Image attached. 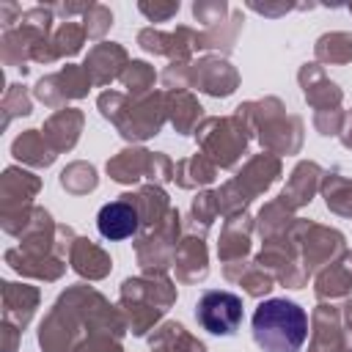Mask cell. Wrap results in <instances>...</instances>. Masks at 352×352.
<instances>
[{
	"label": "cell",
	"mask_w": 352,
	"mask_h": 352,
	"mask_svg": "<svg viewBox=\"0 0 352 352\" xmlns=\"http://www.w3.org/2000/svg\"><path fill=\"white\" fill-rule=\"evenodd\" d=\"M253 338L264 352H300L308 338V316L292 300H264L253 314Z\"/></svg>",
	"instance_id": "6da1fadb"
},
{
	"label": "cell",
	"mask_w": 352,
	"mask_h": 352,
	"mask_svg": "<svg viewBox=\"0 0 352 352\" xmlns=\"http://www.w3.org/2000/svg\"><path fill=\"white\" fill-rule=\"evenodd\" d=\"M236 116L242 121H253L258 124V140L261 146H267L270 151L278 154H292L300 148V118L294 116H283L280 113V102L278 99H264V102H248L236 107Z\"/></svg>",
	"instance_id": "7a4b0ae2"
},
{
	"label": "cell",
	"mask_w": 352,
	"mask_h": 352,
	"mask_svg": "<svg viewBox=\"0 0 352 352\" xmlns=\"http://www.w3.org/2000/svg\"><path fill=\"white\" fill-rule=\"evenodd\" d=\"M195 138L204 146V157H209L220 168H228L245 154L248 126L239 116H234V118H206L195 129Z\"/></svg>",
	"instance_id": "3957f363"
},
{
	"label": "cell",
	"mask_w": 352,
	"mask_h": 352,
	"mask_svg": "<svg viewBox=\"0 0 352 352\" xmlns=\"http://www.w3.org/2000/svg\"><path fill=\"white\" fill-rule=\"evenodd\" d=\"M107 173L121 184L138 182L143 176L168 182V179H173V165L165 154H157V151L151 154V151H143V148H124L121 154H116L107 162Z\"/></svg>",
	"instance_id": "277c9868"
},
{
	"label": "cell",
	"mask_w": 352,
	"mask_h": 352,
	"mask_svg": "<svg viewBox=\"0 0 352 352\" xmlns=\"http://www.w3.org/2000/svg\"><path fill=\"white\" fill-rule=\"evenodd\" d=\"M195 319L212 336H234L242 322V300L231 292H206L195 305Z\"/></svg>",
	"instance_id": "5b68a950"
},
{
	"label": "cell",
	"mask_w": 352,
	"mask_h": 352,
	"mask_svg": "<svg viewBox=\"0 0 352 352\" xmlns=\"http://www.w3.org/2000/svg\"><path fill=\"white\" fill-rule=\"evenodd\" d=\"M294 239H297L300 248H302V267H305L308 272L316 270L322 261L333 258V256L344 248V236H341L338 231L322 228V226L308 223V220L294 223Z\"/></svg>",
	"instance_id": "8992f818"
},
{
	"label": "cell",
	"mask_w": 352,
	"mask_h": 352,
	"mask_svg": "<svg viewBox=\"0 0 352 352\" xmlns=\"http://www.w3.org/2000/svg\"><path fill=\"white\" fill-rule=\"evenodd\" d=\"M138 44L146 52L168 55L173 60H187L195 50H201V33H195L187 25H182V28H176L170 33H162V30H154V28H143L138 33Z\"/></svg>",
	"instance_id": "52a82bcc"
},
{
	"label": "cell",
	"mask_w": 352,
	"mask_h": 352,
	"mask_svg": "<svg viewBox=\"0 0 352 352\" xmlns=\"http://www.w3.org/2000/svg\"><path fill=\"white\" fill-rule=\"evenodd\" d=\"M88 85H94L91 82V77L85 74V69L82 66H63L58 74H50V77H41L38 82H36V96L44 102V104H60V102H66V99H80V96H85L88 94Z\"/></svg>",
	"instance_id": "ba28073f"
},
{
	"label": "cell",
	"mask_w": 352,
	"mask_h": 352,
	"mask_svg": "<svg viewBox=\"0 0 352 352\" xmlns=\"http://www.w3.org/2000/svg\"><path fill=\"white\" fill-rule=\"evenodd\" d=\"M190 82L195 88L212 94V96H228V94H234V88L239 82V74L226 58L206 55V58H201L198 63L190 66Z\"/></svg>",
	"instance_id": "9c48e42d"
},
{
	"label": "cell",
	"mask_w": 352,
	"mask_h": 352,
	"mask_svg": "<svg viewBox=\"0 0 352 352\" xmlns=\"http://www.w3.org/2000/svg\"><path fill=\"white\" fill-rule=\"evenodd\" d=\"M126 66H129L126 50L121 44H116V41L94 44L88 50V55H85V63H82V69H85V74L91 77L94 85H107L110 80L121 77Z\"/></svg>",
	"instance_id": "30bf717a"
},
{
	"label": "cell",
	"mask_w": 352,
	"mask_h": 352,
	"mask_svg": "<svg viewBox=\"0 0 352 352\" xmlns=\"http://www.w3.org/2000/svg\"><path fill=\"white\" fill-rule=\"evenodd\" d=\"M99 234L104 239H126L140 228V212L132 195H121L113 204H104L96 214Z\"/></svg>",
	"instance_id": "8fae6325"
},
{
	"label": "cell",
	"mask_w": 352,
	"mask_h": 352,
	"mask_svg": "<svg viewBox=\"0 0 352 352\" xmlns=\"http://www.w3.org/2000/svg\"><path fill=\"white\" fill-rule=\"evenodd\" d=\"M297 77H300V85H302L305 99H308L319 113L338 107V102H341V88H338L333 80H327V74H324V69H322L319 63H305Z\"/></svg>",
	"instance_id": "7c38bea8"
},
{
	"label": "cell",
	"mask_w": 352,
	"mask_h": 352,
	"mask_svg": "<svg viewBox=\"0 0 352 352\" xmlns=\"http://www.w3.org/2000/svg\"><path fill=\"white\" fill-rule=\"evenodd\" d=\"M341 316L333 305H319L314 311V341L308 352H344Z\"/></svg>",
	"instance_id": "4fadbf2b"
},
{
	"label": "cell",
	"mask_w": 352,
	"mask_h": 352,
	"mask_svg": "<svg viewBox=\"0 0 352 352\" xmlns=\"http://www.w3.org/2000/svg\"><path fill=\"white\" fill-rule=\"evenodd\" d=\"M319 176H322V168H319L316 162H300V165L292 170V179H289V184L283 187V192H280L278 201L286 204L289 209H297V206L308 204L311 195H314L316 187H319Z\"/></svg>",
	"instance_id": "5bb4252c"
},
{
	"label": "cell",
	"mask_w": 352,
	"mask_h": 352,
	"mask_svg": "<svg viewBox=\"0 0 352 352\" xmlns=\"http://www.w3.org/2000/svg\"><path fill=\"white\" fill-rule=\"evenodd\" d=\"M80 129H82V113L66 107V110H58L44 124V138L52 146V151H63V148H72L77 143Z\"/></svg>",
	"instance_id": "9a60e30c"
},
{
	"label": "cell",
	"mask_w": 352,
	"mask_h": 352,
	"mask_svg": "<svg viewBox=\"0 0 352 352\" xmlns=\"http://www.w3.org/2000/svg\"><path fill=\"white\" fill-rule=\"evenodd\" d=\"M69 258H72V267L82 278L99 280V278H104L110 272V256L102 248H96L94 242H88V239H74L72 250H69Z\"/></svg>",
	"instance_id": "2e32d148"
},
{
	"label": "cell",
	"mask_w": 352,
	"mask_h": 352,
	"mask_svg": "<svg viewBox=\"0 0 352 352\" xmlns=\"http://www.w3.org/2000/svg\"><path fill=\"white\" fill-rule=\"evenodd\" d=\"M173 264H176L179 280H184V283L206 278V248H204V242L198 236L184 239L173 253Z\"/></svg>",
	"instance_id": "e0dca14e"
},
{
	"label": "cell",
	"mask_w": 352,
	"mask_h": 352,
	"mask_svg": "<svg viewBox=\"0 0 352 352\" xmlns=\"http://www.w3.org/2000/svg\"><path fill=\"white\" fill-rule=\"evenodd\" d=\"M250 248V223L245 214H234L228 217L226 228H223V236H220V258L228 264V261H239Z\"/></svg>",
	"instance_id": "ac0fdd59"
},
{
	"label": "cell",
	"mask_w": 352,
	"mask_h": 352,
	"mask_svg": "<svg viewBox=\"0 0 352 352\" xmlns=\"http://www.w3.org/2000/svg\"><path fill=\"white\" fill-rule=\"evenodd\" d=\"M352 286V253H344L336 264H330L327 270L319 272L316 278V294L322 300H333L346 294Z\"/></svg>",
	"instance_id": "d6986e66"
},
{
	"label": "cell",
	"mask_w": 352,
	"mask_h": 352,
	"mask_svg": "<svg viewBox=\"0 0 352 352\" xmlns=\"http://www.w3.org/2000/svg\"><path fill=\"white\" fill-rule=\"evenodd\" d=\"M165 110H168V116H170V121L179 132H190L195 126V121L201 118L204 107L187 91H168L165 94Z\"/></svg>",
	"instance_id": "ffe728a7"
},
{
	"label": "cell",
	"mask_w": 352,
	"mask_h": 352,
	"mask_svg": "<svg viewBox=\"0 0 352 352\" xmlns=\"http://www.w3.org/2000/svg\"><path fill=\"white\" fill-rule=\"evenodd\" d=\"M6 294V316L14 319L19 327H25L33 316V308L38 302V292L33 286H16V283H3Z\"/></svg>",
	"instance_id": "44dd1931"
},
{
	"label": "cell",
	"mask_w": 352,
	"mask_h": 352,
	"mask_svg": "<svg viewBox=\"0 0 352 352\" xmlns=\"http://www.w3.org/2000/svg\"><path fill=\"white\" fill-rule=\"evenodd\" d=\"M14 157H19L22 162H30V165H50L55 160V151L52 146L47 143V138L38 132V129H28L22 132L16 140H14Z\"/></svg>",
	"instance_id": "7402d4cb"
},
{
	"label": "cell",
	"mask_w": 352,
	"mask_h": 352,
	"mask_svg": "<svg viewBox=\"0 0 352 352\" xmlns=\"http://www.w3.org/2000/svg\"><path fill=\"white\" fill-rule=\"evenodd\" d=\"M36 190H38V179L33 173L8 168L3 176V206L11 209L14 201H19V206H28L30 198L36 195Z\"/></svg>",
	"instance_id": "603a6c76"
},
{
	"label": "cell",
	"mask_w": 352,
	"mask_h": 352,
	"mask_svg": "<svg viewBox=\"0 0 352 352\" xmlns=\"http://www.w3.org/2000/svg\"><path fill=\"white\" fill-rule=\"evenodd\" d=\"M314 52H316V60H322V63H349L352 60V33H346V30L324 33V36H319Z\"/></svg>",
	"instance_id": "cb8c5ba5"
},
{
	"label": "cell",
	"mask_w": 352,
	"mask_h": 352,
	"mask_svg": "<svg viewBox=\"0 0 352 352\" xmlns=\"http://www.w3.org/2000/svg\"><path fill=\"white\" fill-rule=\"evenodd\" d=\"M154 352H204V344L192 338L182 324H165L154 338H151Z\"/></svg>",
	"instance_id": "d4e9b609"
},
{
	"label": "cell",
	"mask_w": 352,
	"mask_h": 352,
	"mask_svg": "<svg viewBox=\"0 0 352 352\" xmlns=\"http://www.w3.org/2000/svg\"><path fill=\"white\" fill-rule=\"evenodd\" d=\"M173 179L182 184V187H198V184H209L214 179V162L204 154H195V157H187L176 165L173 170Z\"/></svg>",
	"instance_id": "484cf974"
},
{
	"label": "cell",
	"mask_w": 352,
	"mask_h": 352,
	"mask_svg": "<svg viewBox=\"0 0 352 352\" xmlns=\"http://www.w3.org/2000/svg\"><path fill=\"white\" fill-rule=\"evenodd\" d=\"M239 28H242V11H231V16L223 25L201 33V50H231Z\"/></svg>",
	"instance_id": "4316f807"
},
{
	"label": "cell",
	"mask_w": 352,
	"mask_h": 352,
	"mask_svg": "<svg viewBox=\"0 0 352 352\" xmlns=\"http://www.w3.org/2000/svg\"><path fill=\"white\" fill-rule=\"evenodd\" d=\"M292 220H294L292 217V209L286 204H280V201H272V204H267L258 212V231H261L264 239H272V236L283 234L292 226Z\"/></svg>",
	"instance_id": "83f0119b"
},
{
	"label": "cell",
	"mask_w": 352,
	"mask_h": 352,
	"mask_svg": "<svg viewBox=\"0 0 352 352\" xmlns=\"http://www.w3.org/2000/svg\"><path fill=\"white\" fill-rule=\"evenodd\" d=\"M324 201L338 214H352V179H341L338 173H330L324 179Z\"/></svg>",
	"instance_id": "f1b7e54d"
},
{
	"label": "cell",
	"mask_w": 352,
	"mask_h": 352,
	"mask_svg": "<svg viewBox=\"0 0 352 352\" xmlns=\"http://www.w3.org/2000/svg\"><path fill=\"white\" fill-rule=\"evenodd\" d=\"M85 28L82 25H77V22H63L55 33H52V50H55V55L58 58H63V55H77L80 50H82V44H85Z\"/></svg>",
	"instance_id": "f546056e"
},
{
	"label": "cell",
	"mask_w": 352,
	"mask_h": 352,
	"mask_svg": "<svg viewBox=\"0 0 352 352\" xmlns=\"http://www.w3.org/2000/svg\"><path fill=\"white\" fill-rule=\"evenodd\" d=\"M60 184H63V190H69V192H74V195L91 192V190L96 187V170H94V165H88V162H72L69 168H63Z\"/></svg>",
	"instance_id": "4dcf8cb0"
},
{
	"label": "cell",
	"mask_w": 352,
	"mask_h": 352,
	"mask_svg": "<svg viewBox=\"0 0 352 352\" xmlns=\"http://www.w3.org/2000/svg\"><path fill=\"white\" fill-rule=\"evenodd\" d=\"M154 69L146 63V60H132L126 69H124V74H121V82L126 85V91L138 99V96H146L148 94V88L154 85Z\"/></svg>",
	"instance_id": "1f68e13d"
},
{
	"label": "cell",
	"mask_w": 352,
	"mask_h": 352,
	"mask_svg": "<svg viewBox=\"0 0 352 352\" xmlns=\"http://www.w3.org/2000/svg\"><path fill=\"white\" fill-rule=\"evenodd\" d=\"M113 25V11L102 3H91L88 11L82 14V28L88 38H102Z\"/></svg>",
	"instance_id": "d6a6232c"
},
{
	"label": "cell",
	"mask_w": 352,
	"mask_h": 352,
	"mask_svg": "<svg viewBox=\"0 0 352 352\" xmlns=\"http://www.w3.org/2000/svg\"><path fill=\"white\" fill-rule=\"evenodd\" d=\"M192 16L206 28H217L231 16V11L223 0H195L192 3Z\"/></svg>",
	"instance_id": "836d02e7"
},
{
	"label": "cell",
	"mask_w": 352,
	"mask_h": 352,
	"mask_svg": "<svg viewBox=\"0 0 352 352\" xmlns=\"http://www.w3.org/2000/svg\"><path fill=\"white\" fill-rule=\"evenodd\" d=\"M272 275L264 270V267H253V270H245L242 275H239V283L245 286V292L248 294H253V297H261V294H267L270 289H272Z\"/></svg>",
	"instance_id": "e575fe53"
},
{
	"label": "cell",
	"mask_w": 352,
	"mask_h": 352,
	"mask_svg": "<svg viewBox=\"0 0 352 352\" xmlns=\"http://www.w3.org/2000/svg\"><path fill=\"white\" fill-rule=\"evenodd\" d=\"M3 107H6V124H8L14 116H28V113H30V99H28L25 88H22V85H11V88L6 91Z\"/></svg>",
	"instance_id": "d590c367"
},
{
	"label": "cell",
	"mask_w": 352,
	"mask_h": 352,
	"mask_svg": "<svg viewBox=\"0 0 352 352\" xmlns=\"http://www.w3.org/2000/svg\"><path fill=\"white\" fill-rule=\"evenodd\" d=\"M138 11L148 19V22H168L170 16L179 14V0H170V3H138Z\"/></svg>",
	"instance_id": "8d00e7d4"
},
{
	"label": "cell",
	"mask_w": 352,
	"mask_h": 352,
	"mask_svg": "<svg viewBox=\"0 0 352 352\" xmlns=\"http://www.w3.org/2000/svg\"><path fill=\"white\" fill-rule=\"evenodd\" d=\"M162 82H165L168 91H184V85L190 82V63L187 60H173L162 72Z\"/></svg>",
	"instance_id": "74e56055"
},
{
	"label": "cell",
	"mask_w": 352,
	"mask_h": 352,
	"mask_svg": "<svg viewBox=\"0 0 352 352\" xmlns=\"http://www.w3.org/2000/svg\"><path fill=\"white\" fill-rule=\"evenodd\" d=\"M344 116L341 110H324V113H316L314 116V126L322 132V135H338L341 126H344Z\"/></svg>",
	"instance_id": "f35d334b"
},
{
	"label": "cell",
	"mask_w": 352,
	"mask_h": 352,
	"mask_svg": "<svg viewBox=\"0 0 352 352\" xmlns=\"http://www.w3.org/2000/svg\"><path fill=\"white\" fill-rule=\"evenodd\" d=\"M74 352H121V346L110 344V338H104V336H94L91 341L80 344Z\"/></svg>",
	"instance_id": "ab89813d"
},
{
	"label": "cell",
	"mask_w": 352,
	"mask_h": 352,
	"mask_svg": "<svg viewBox=\"0 0 352 352\" xmlns=\"http://www.w3.org/2000/svg\"><path fill=\"white\" fill-rule=\"evenodd\" d=\"M248 8H250V11H256V14H264V16H280V14L292 11V8H305V6H294V3H280V6H267V3H248Z\"/></svg>",
	"instance_id": "60d3db41"
},
{
	"label": "cell",
	"mask_w": 352,
	"mask_h": 352,
	"mask_svg": "<svg viewBox=\"0 0 352 352\" xmlns=\"http://www.w3.org/2000/svg\"><path fill=\"white\" fill-rule=\"evenodd\" d=\"M22 16V8L16 3H0V22H3V30H11L14 22H19Z\"/></svg>",
	"instance_id": "b9f144b4"
},
{
	"label": "cell",
	"mask_w": 352,
	"mask_h": 352,
	"mask_svg": "<svg viewBox=\"0 0 352 352\" xmlns=\"http://www.w3.org/2000/svg\"><path fill=\"white\" fill-rule=\"evenodd\" d=\"M341 143L346 146V148H352V113H346L344 116V126H341Z\"/></svg>",
	"instance_id": "7bdbcfd3"
},
{
	"label": "cell",
	"mask_w": 352,
	"mask_h": 352,
	"mask_svg": "<svg viewBox=\"0 0 352 352\" xmlns=\"http://www.w3.org/2000/svg\"><path fill=\"white\" fill-rule=\"evenodd\" d=\"M344 319H346V327L352 330V300L346 302V308H344Z\"/></svg>",
	"instance_id": "ee69618b"
},
{
	"label": "cell",
	"mask_w": 352,
	"mask_h": 352,
	"mask_svg": "<svg viewBox=\"0 0 352 352\" xmlns=\"http://www.w3.org/2000/svg\"><path fill=\"white\" fill-rule=\"evenodd\" d=\"M344 352H352V338H349V346H346V349H344Z\"/></svg>",
	"instance_id": "f6af8a7d"
},
{
	"label": "cell",
	"mask_w": 352,
	"mask_h": 352,
	"mask_svg": "<svg viewBox=\"0 0 352 352\" xmlns=\"http://www.w3.org/2000/svg\"><path fill=\"white\" fill-rule=\"evenodd\" d=\"M349 11H352V3H349Z\"/></svg>",
	"instance_id": "bcb514c9"
}]
</instances>
